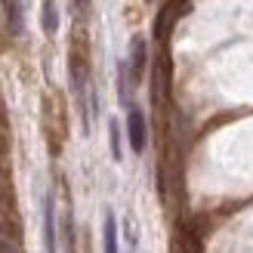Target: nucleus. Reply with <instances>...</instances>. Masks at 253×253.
Here are the masks:
<instances>
[{"mask_svg": "<svg viewBox=\"0 0 253 253\" xmlns=\"http://www.w3.org/2000/svg\"><path fill=\"white\" fill-rule=\"evenodd\" d=\"M108 142H111V158L121 161L124 158V145H121V124L108 121Z\"/></svg>", "mask_w": 253, "mask_h": 253, "instance_id": "6e6552de", "label": "nucleus"}, {"mask_svg": "<svg viewBox=\"0 0 253 253\" xmlns=\"http://www.w3.org/2000/svg\"><path fill=\"white\" fill-rule=\"evenodd\" d=\"M126 139H130V148L136 155L145 151V142H148V124H145V115L139 105H130L126 111Z\"/></svg>", "mask_w": 253, "mask_h": 253, "instance_id": "f257e3e1", "label": "nucleus"}, {"mask_svg": "<svg viewBox=\"0 0 253 253\" xmlns=\"http://www.w3.org/2000/svg\"><path fill=\"white\" fill-rule=\"evenodd\" d=\"M0 6H3V12H6L9 31H12V34H22V31H25V12H22V0H0Z\"/></svg>", "mask_w": 253, "mask_h": 253, "instance_id": "39448f33", "label": "nucleus"}, {"mask_svg": "<svg viewBox=\"0 0 253 253\" xmlns=\"http://www.w3.org/2000/svg\"><path fill=\"white\" fill-rule=\"evenodd\" d=\"M0 253H19V247H16V244H9V241H3V238H0Z\"/></svg>", "mask_w": 253, "mask_h": 253, "instance_id": "1a4fd4ad", "label": "nucleus"}, {"mask_svg": "<svg viewBox=\"0 0 253 253\" xmlns=\"http://www.w3.org/2000/svg\"><path fill=\"white\" fill-rule=\"evenodd\" d=\"M145 65H148V43H145V37L136 34L130 41V62H126V68H130V74H133V84L142 81Z\"/></svg>", "mask_w": 253, "mask_h": 253, "instance_id": "f03ea898", "label": "nucleus"}, {"mask_svg": "<svg viewBox=\"0 0 253 253\" xmlns=\"http://www.w3.org/2000/svg\"><path fill=\"white\" fill-rule=\"evenodd\" d=\"M43 253H59V244H56V201H53V195H43Z\"/></svg>", "mask_w": 253, "mask_h": 253, "instance_id": "7ed1b4c3", "label": "nucleus"}, {"mask_svg": "<svg viewBox=\"0 0 253 253\" xmlns=\"http://www.w3.org/2000/svg\"><path fill=\"white\" fill-rule=\"evenodd\" d=\"M118 96L124 105H130V68H126V62H118Z\"/></svg>", "mask_w": 253, "mask_h": 253, "instance_id": "0eeeda50", "label": "nucleus"}, {"mask_svg": "<svg viewBox=\"0 0 253 253\" xmlns=\"http://www.w3.org/2000/svg\"><path fill=\"white\" fill-rule=\"evenodd\" d=\"M43 31L53 37L59 31V9H56V0H43Z\"/></svg>", "mask_w": 253, "mask_h": 253, "instance_id": "423d86ee", "label": "nucleus"}, {"mask_svg": "<svg viewBox=\"0 0 253 253\" xmlns=\"http://www.w3.org/2000/svg\"><path fill=\"white\" fill-rule=\"evenodd\" d=\"M102 253H121L118 219H115V213H111V210H105V219H102Z\"/></svg>", "mask_w": 253, "mask_h": 253, "instance_id": "20e7f679", "label": "nucleus"}]
</instances>
